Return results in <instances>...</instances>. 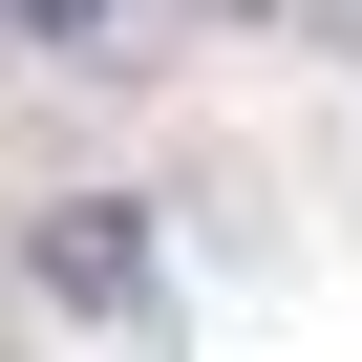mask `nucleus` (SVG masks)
Segmentation results:
<instances>
[{"label":"nucleus","mask_w":362,"mask_h":362,"mask_svg":"<svg viewBox=\"0 0 362 362\" xmlns=\"http://www.w3.org/2000/svg\"><path fill=\"white\" fill-rule=\"evenodd\" d=\"M320 22H362V0H320Z\"/></svg>","instance_id":"20e7f679"},{"label":"nucleus","mask_w":362,"mask_h":362,"mask_svg":"<svg viewBox=\"0 0 362 362\" xmlns=\"http://www.w3.org/2000/svg\"><path fill=\"white\" fill-rule=\"evenodd\" d=\"M107 22L128 0H0V43H43V64H107Z\"/></svg>","instance_id":"f03ea898"},{"label":"nucleus","mask_w":362,"mask_h":362,"mask_svg":"<svg viewBox=\"0 0 362 362\" xmlns=\"http://www.w3.org/2000/svg\"><path fill=\"white\" fill-rule=\"evenodd\" d=\"M192 22H277V0H192Z\"/></svg>","instance_id":"7ed1b4c3"},{"label":"nucleus","mask_w":362,"mask_h":362,"mask_svg":"<svg viewBox=\"0 0 362 362\" xmlns=\"http://www.w3.org/2000/svg\"><path fill=\"white\" fill-rule=\"evenodd\" d=\"M22 277H43L64 320H107V341H170V256H149V214H128V192H64V214L22 235Z\"/></svg>","instance_id":"f257e3e1"}]
</instances>
